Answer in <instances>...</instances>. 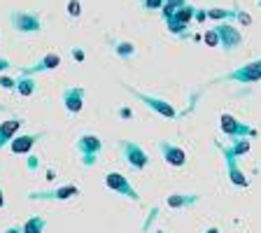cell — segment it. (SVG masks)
I'll return each mask as SVG.
<instances>
[{
	"instance_id": "83f0119b",
	"label": "cell",
	"mask_w": 261,
	"mask_h": 233,
	"mask_svg": "<svg viewBox=\"0 0 261 233\" xmlns=\"http://www.w3.org/2000/svg\"><path fill=\"white\" fill-rule=\"evenodd\" d=\"M119 117H121V119H130V117H133V110H128V108L119 110Z\"/></svg>"
},
{
	"instance_id": "7c38bea8",
	"label": "cell",
	"mask_w": 261,
	"mask_h": 233,
	"mask_svg": "<svg viewBox=\"0 0 261 233\" xmlns=\"http://www.w3.org/2000/svg\"><path fill=\"white\" fill-rule=\"evenodd\" d=\"M21 126H23L21 117H12V119H7V121H3V124H0V149H3L7 142L14 140L16 131L21 128Z\"/></svg>"
},
{
	"instance_id": "cb8c5ba5",
	"label": "cell",
	"mask_w": 261,
	"mask_h": 233,
	"mask_svg": "<svg viewBox=\"0 0 261 233\" xmlns=\"http://www.w3.org/2000/svg\"><path fill=\"white\" fill-rule=\"evenodd\" d=\"M163 3L166 0H145V7L147 10H163Z\"/></svg>"
},
{
	"instance_id": "e0dca14e",
	"label": "cell",
	"mask_w": 261,
	"mask_h": 233,
	"mask_svg": "<svg viewBox=\"0 0 261 233\" xmlns=\"http://www.w3.org/2000/svg\"><path fill=\"white\" fill-rule=\"evenodd\" d=\"M35 89H38V82L33 80V77L21 75L19 80H16V91L21 93V96H33V93H35Z\"/></svg>"
},
{
	"instance_id": "4316f807",
	"label": "cell",
	"mask_w": 261,
	"mask_h": 233,
	"mask_svg": "<svg viewBox=\"0 0 261 233\" xmlns=\"http://www.w3.org/2000/svg\"><path fill=\"white\" fill-rule=\"evenodd\" d=\"M236 19H238V21H243V23H250L252 21L250 14H245V12H236Z\"/></svg>"
},
{
	"instance_id": "1f68e13d",
	"label": "cell",
	"mask_w": 261,
	"mask_h": 233,
	"mask_svg": "<svg viewBox=\"0 0 261 233\" xmlns=\"http://www.w3.org/2000/svg\"><path fill=\"white\" fill-rule=\"evenodd\" d=\"M5 233H19V228H10V231H5Z\"/></svg>"
},
{
	"instance_id": "5bb4252c",
	"label": "cell",
	"mask_w": 261,
	"mask_h": 233,
	"mask_svg": "<svg viewBox=\"0 0 261 233\" xmlns=\"http://www.w3.org/2000/svg\"><path fill=\"white\" fill-rule=\"evenodd\" d=\"M80 194V189L77 187H61V189L56 191H33L31 198L33 201H44V198H56V201H65V198H72V196Z\"/></svg>"
},
{
	"instance_id": "6da1fadb",
	"label": "cell",
	"mask_w": 261,
	"mask_h": 233,
	"mask_svg": "<svg viewBox=\"0 0 261 233\" xmlns=\"http://www.w3.org/2000/svg\"><path fill=\"white\" fill-rule=\"evenodd\" d=\"M100 149H103V142H100L98 136L87 133V136H82L80 140H77V152L82 154V163H84L87 168L96 163V157L100 154Z\"/></svg>"
},
{
	"instance_id": "f546056e",
	"label": "cell",
	"mask_w": 261,
	"mask_h": 233,
	"mask_svg": "<svg viewBox=\"0 0 261 233\" xmlns=\"http://www.w3.org/2000/svg\"><path fill=\"white\" fill-rule=\"evenodd\" d=\"M72 56H75L77 61H82V59H84V51H80V49H75V51H72Z\"/></svg>"
},
{
	"instance_id": "8992f818",
	"label": "cell",
	"mask_w": 261,
	"mask_h": 233,
	"mask_svg": "<svg viewBox=\"0 0 261 233\" xmlns=\"http://www.w3.org/2000/svg\"><path fill=\"white\" fill-rule=\"evenodd\" d=\"M215 31H217V35H219V47H224L226 51H233V49L243 42V33H240L236 26H231L228 21L217 23Z\"/></svg>"
},
{
	"instance_id": "ffe728a7",
	"label": "cell",
	"mask_w": 261,
	"mask_h": 233,
	"mask_svg": "<svg viewBox=\"0 0 261 233\" xmlns=\"http://www.w3.org/2000/svg\"><path fill=\"white\" fill-rule=\"evenodd\" d=\"M114 54L119 56V59H130V56H136V44L133 42H117L114 44Z\"/></svg>"
},
{
	"instance_id": "9a60e30c",
	"label": "cell",
	"mask_w": 261,
	"mask_h": 233,
	"mask_svg": "<svg viewBox=\"0 0 261 233\" xmlns=\"http://www.w3.org/2000/svg\"><path fill=\"white\" fill-rule=\"evenodd\" d=\"M224 159H226L228 177H231V182H233L236 187H247V177H245L243 170L238 168V163H236V157L231 154V149H224Z\"/></svg>"
},
{
	"instance_id": "d6a6232c",
	"label": "cell",
	"mask_w": 261,
	"mask_h": 233,
	"mask_svg": "<svg viewBox=\"0 0 261 233\" xmlns=\"http://www.w3.org/2000/svg\"><path fill=\"white\" fill-rule=\"evenodd\" d=\"M207 233H219V231H217V228H210V231H207Z\"/></svg>"
},
{
	"instance_id": "52a82bcc",
	"label": "cell",
	"mask_w": 261,
	"mask_h": 233,
	"mask_svg": "<svg viewBox=\"0 0 261 233\" xmlns=\"http://www.w3.org/2000/svg\"><path fill=\"white\" fill-rule=\"evenodd\" d=\"M194 19H196V7L194 5H182L173 16H170V19H166V23H168L170 33L179 35V33L185 31V28L189 26Z\"/></svg>"
},
{
	"instance_id": "277c9868",
	"label": "cell",
	"mask_w": 261,
	"mask_h": 233,
	"mask_svg": "<svg viewBox=\"0 0 261 233\" xmlns=\"http://www.w3.org/2000/svg\"><path fill=\"white\" fill-rule=\"evenodd\" d=\"M10 21L19 33H35L42 28V21L35 12H10Z\"/></svg>"
},
{
	"instance_id": "7402d4cb",
	"label": "cell",
	"mask_w": 261,
	"mask_h": 233,
	"mask_svg": "<svg viewBox=\"0 0 261 233\" xmlns=\"http://www.w3.org/2000/svg\"><path fill=\"white\" fill-rule=\"evenodd\" d=\"M247 152H250V140H245V138L236 140L233 147H231V154H233V157H240V154H247Z\"/></svg>"
},
{
	"instance_id": "d590c367",
	"label": "cell",
	"mask_w": 261,
	"mask_h": 233,
	"mask_svg": "<svg viewBox=\"0 0 261 233\" xmlns=\"http://www.w3.org/2000/svg\"><path fill=\"white\" fill-rule=\"evenodd\" d=\"M156 233H163V231H156Z\"/></svg>"
},
{
	"instance_id": "7a4b0ae2",
	"label": "cell",
	"mask_w": 261,
	"mask_h": 233,
	"mask_svg": "<svg viewBox=\"0 0 261 233\" xmlns=\"http://www.w3.org/2000/svg\"><path fill=\"white\" fill-rule=\"evenodd\" d=\"M119 149H121V154H124L126 163H128L130 168H136V170L147 168L149 157H147V152L142 149L140 145H136V142H128V140H121L119 142Z\"/></svg>"
},
{
	"instance_id": "836d02e7",
	"label": "cell",
	"mask_w": 261,
	"mask_h": 233,
	"mask_svg": "<svg viewBox=\"0 0 261 233\" xmlns=\"http://www.w3.org/2000/svg\"><path fill=\"white\" fill-rule=\"evenodd\" d=\"M3 110H5V108H3V105H0V112H3Z\"/></svg>"
},
{
	"instance_id": "30bf717a",
	"label": "cell",
	"mask_w": 261,
	"mask_h": 233,
	"mask_svg": "<svg viewBox=\"0 0 261 233\" xmlns=\"http://www.w3.org/2000/svg\"><path fill=\"white\" fill-rule=\"evenodd\" d=\"M159 149H161V154H163V159H166V163H170V166H175V168H179V166H185V163H187L185 149H179V147L170 145V142L161 140V142H159Z\"/></svg>"
},
{
	"instance_id": "9c48e42d",
	"label": "cell",
	"mask_w": 261,
	"mask_h": 233,
	"mask_svg": "<svg viewBox=\"0 0 261 233\" xmlns=\"http://www.w3.org/2000/svg\"><path fill=\"white\" fill-rule=\"evenodd\" d=\"M105 185H108L112 191H119L121 196L130 198V201H138V198H140V196H138V191L130 187L128 177H124L121 173H108V175H105Z\"/></svg>"
},
{
	"instance_id": "e575fe53",
	"label": "cell",
	"mask_w": 261,
	"mask_h": 233,
	"mask_svg": "<svg viewBox=\"0 0 261 233\" xmlns=\"http://www.w3.org/2000/svg\"><path fill=\"white\" fill-rule=\"evenodd\" d=\"M259 7H261V0H259Z\"/></svg>"
},
{
	"instance_id": "4fadbf2b",
	"label": "cell",
	"mask_w": 261,
	"mask_h": 233,
	"mask_svg": "<svg viewBox=\"0 0 261 233\" xmlns=\"http://www.w3.org/2000/svg\"><path fill=\"white\" fill-rule=\"evenodd\" d=\"M61 65V56L59 54H47L44 59H40L35 65H31V68H23L21 75H28L33 77L35 72H44V70H54V68H59Z\"/></svg>"
},
{
	"instance_id": "3957f363",
	"label": "cell",
	"mask_w": 261,
	"mask_h": 233,
	"mask_svg": "<svg viewBox=\"0 0 261 233\" xmlns=\"http://www.w3.org/2000/svg\"><path fill=\"white\" fill-rule=\"evenodd\" d=\"M219 128L224 131V136H228V138H252L256 133L252 126H247V124H243V121H238V119H233L231 114H222L219 117Z\"/></svg>"
},
{
	"instance_id": "2e32d148",
	"label": "cell",
	"mask_w": 261,
	"mask_h": 233,
	"mask_svg": "<svg viewBox=\"0 0 261 233\" xmlns=\"http://www.w3.org/2000/svg\"><path fill=\"white\" fill-rule=\"evenodd\" d=\"M42 136H19V138H14V140L10 142V147H12V152L14 154H26V152H31V147L35 145V142L40 140Z\"/></svg>"
},
{
	"instance_id": "484cf974",
	"label": "cell",
	"mask_w": 261,
	"mask_h": 233,
	"mask_svg": "<svg viewBox=\"0 0 261 233\" xmlns=\"http://www.w3.org/2000/svg\"><path fill=\"white\" fill-rule=\"evenodd\" d=\"M0 87H3V89H16V82L3 75V77H0Z\"/></svg>"
},
{
	"instance_id": "ac0fdd59",
	"label": "cell",
	"mask_w": 261,
	"mask_h": 233,
	"mask_svg": "<svg viewBox=\"0 0 261 233\" xmlns=\"http://www.w3.org/2000/svg\"><path fill=\"white\" fill-rule=\"evenodd\" d=\"M207 19H217V21H228V19H236V10H222V7H210L205 12Z\"/></svg>"
},
{
	"instance_id": "d4e9b609",
	"label": "cell",
	"mask_w": 261,
	"mask_h": 233,
	"mask_svg": "<svg viewBox=\"0 0 261 233\" xmlns=\"http://www.w3.org/2000/svg\"><path fill=\"white\" fill-rule=\"evenodd\" d=\"M80 0H70V5H68V14L70 16H80Z\"/></svg>"
},
{
	"instance_id": "8fae6325",
	"label": "cell",
	"mask_w": 261,
	"mask_h": 233,
	"mask_svg": "<svg viewBox=\"0 0 261 233\" xmlns=\"http://www.w3.org/2000/svg\"><path fill=\"white\" fill-rule=\"evenodd\" d=\"M63 105H65V110L68 112H72V114H77L82 110V105H84V89H80V87H72V89H65L63 91Z\"/></svg>"
},
{
	"instance_id": "603a6c76",
	"label": "cell",
	"mask_w": 261,
	"mask_h": 233,
	"mask_svg": "<svg viewBox=\"0 0 261 233\" xmlns=\"http://www.w3.org/2000/svg\"><path fill=\"white\" fill-rule=\"evenodd\" d=\"M203 40H205L210 47H219V35H217V31H215V28H210V31L203 35Z\"/></svg>"
},
{
	"instance_id": "f1b7e54d",
	"label": "cell",
	"mask_w": 261,
	"mask_h": 233,
	"mask_svg": "<svg viewBox=\"0 0 261 233\" xmlns=\"http://www.w3.org/2000/svg\"><path fill=\"white\" fill-rule=\"evenodd\" d=\"M12 68V63L7 59H0V72H5V70H10Z\"/></svg>"
},
{
	"instance_id": "4dcf8cb0",
	"label": "cell",
	"mask_w": 261,
	"mask_h": 233,
	"mask_svg": "<svg viewBox=\"0 0 261 233\" xmlns=\"http://www.w3.org/2000/svg\"><path fill=\"white\" fill-rule=\"evenodd\" d=\"M5 205V198H3V191H0V208Z\"/></svg>"
},
{
	"instance_id": "ba28073f",
	"label": "cell",
	"mask_w": 261,
	"mask_h": 233,
	"mask_svg": "<svg viewBox=\"0 0 261 233\" xmlns=\"http://www.w3.org/2000/svg\"><path fill=\"white\" fill-rule=\"evenodd\" d=\"M226 80L231 82H240V84H252V82H259L261 80V59L259 61H252V63L243 65L238 70L228 72Z\"/></svg>"
},
{
	"instance_id": "44dd1931",
	"label": "cell",
	"mask_w": 261,
	"mask_h": 233,
	"mask_svg": "<svg viewBox=\"0 0 261 233\" xmlns=\"http://www.w3.org/2000/svg\"><path fill=\"white\" fill-rule=\"evenodd\" d=\"M42 228H44V219L40 217H31L23 224V233H42Z\"/></svg>"
},
{
	"instance_id": "5b68a950",
	"label": "cell",
	"mask_w": 261,
	"mask_h": 233,
	"mask_svg": "<svg viewBox=\"0 0 261 233\" xmlns=\"http://www.w3.org/2000/svg\"><path fill=\"white\" fill-rule=\"evenodd\" d=\"M133 96L138 98V100H142V103L147 105L149 110H154L156 114H161V117H168V119H175L177 117V112H175V108L168 103V100H163V98H156V96H147V93H140V91H133L130 87H126Z\"/></svg>"
},
{
	"instance_id": "d6986e66",
	"label": "cell",
	"mask_w": 261,
	"mask_h": 233,
	"mask_svg": "<svg viewBox=\"0 0 261 233\" xmlns=\"http://www.w3.org/2000/svg\"><path fill=\"white\" fill-rule=\"evenodd\" d=\"M191 203H196V196H185V194L168 196V205L170 208H185V205H191Z\"/></svg>"
}]
</instances>
